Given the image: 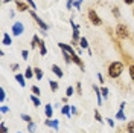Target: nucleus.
Wrapping results in <instances>:
<instances>
[{"label": "nucleus", "instance_id": "1", "mask_svg": "<svg viewBox=\"0 0 134 133\" xmlns=\"http://www.w3.org/2000/svg\"><path fill=\"white\" fill-rule=\"evenodd\" d=\"M122 72H124V63L122 61H113V63H110L108 72H107L110 78L116 80V78H119L122 75Z\"/></svg>", "mask_w": 134, "mask_h": 133}, {"label": "nucleus", "instance_id": "2", "mask_svg": "<svg viewBox=\"0 0 134 133\" xmlns=\"http://www.w3.org/2000/svg\"><path fill=\"white\" fill-rule=\"evenodd\" d=\"M114 35H116L119 40H126L130 37V29L128 26L124 25V23H117L116 28H114Z\"/></svg>", "mask_w": 134, "mask_h": 133}, {"label": "nucleus", "instance_id": "3", "mask_svg": "<svg viewBox=\"0 0 134 133\" xmlns=\"http://www.w3.org/2000/svg\"><path fill=\"white\" fill-rule=\"evenodd\" d=\"M87 17H88V20H90V23L94 26H102V18L99 17V14L94 11L93 8L87 9Z\"/></svg>", "mask_w": 134, "mask_h": 133}, {"label": "nucleus", "instance_id": "4", "mask_svg": "<svg viewBox=\"0 0 134 133\" xmlns=\"http://www.w3.org/2000/svg\"><path fill=\"white\" fill-rule=\"evenodd\" d=\"M29 14H31V17L34 18V22L37 23V26H38L40 29H44V31H49V25H47V23H46V22H44L43 18H40V17H38V14H37V12H35L34 9H29Z\"/></svg>", "mask_w": 134, "mask_h": 133}, {"label": "nucleus", "instance_id": "5", "mask_svg": "<svg viewBox=\"0 0 134 133\" xmlns=\"http://www.w3.org/2000/svg\"><path fill=\"white\" fill-rule=\"evenodd\" d=\"M23 32H25V25L21 22H14L11 26V34L14 37H20V35H23Z\"/></svg>", "mask_w": 134, "mask_h": 133}, {"label": "nucleus", "instance_id": "6", "mask_svg": "<svg viewBox=\"0 0 134 133\" xmlns=\"http://www.w3.org/2000/svg\"><path fill=\"white\" fill-rule=\"evenodd\" d=\"M44 125L46 127H50V129H53L55 132H59V119H55V118H46V121H44Z\"/></svg>", "mask_w": 134, "mask_h": 133}, {"label": "nucleus", "instance_id": "7", "mask_svg": "<svg viewBox=\"0 0 134 133\" xmlns=\"http://www.w3.org/2000/svg\"><path fill=\"white\" fill-rule=\"evenodd\" d=\"M72 61H73V64H76V66L79 67L81 70H85V64H84L82 58H81V55H78V52H76L75 55H72Z\"/></svg>", "mask_w": 134, "mask_h": 133}, {"label": "nucleus", "instance_id": "8", "mask_svg": "<svg viewBox=\"0 0 134 133\" xmlns=\"http://www.w3.org/2000/svg\"><path fill=\"white\" fill-rule=\"evenodd\" d=\"M126 106V103L125 101H122L120 103V107H119V110L116 112V119L117 121H126V116H125V113H124V109H125Z\"/></svg>", "mask_w": 134, "mask_h": 133}, {"label": "nucleus", "instance_id": "9", "mask_svg": "<svg viewBox=\"0 0 134 133\" xmlns=\"http://www.w3.org/2000/svg\"><path fill=\"white\" fill-rule=\"evenodd\" d=\"M58 48L63 52H67V54H70V55H75L76 54V50L70 46V44H67V43H58Z\"/></svg>", "mask_w": 134, "mask_h": 133}, {"label": "nucleus", "instance_id": "10", "mask_svg": "<svg viewBox=\"0 0 134 133\" xmlns=\"http://www.w3.org/2000/svg\"><path fill=\"white\" fill-rule=\"evenodd\" d=\"M15 8L18 12H25V11H29V5L26 2H21V0H15Z\"/></svg>", "mask_w": 134, "mask_h": 133}, {"label": "nucleus", "instance_id": "11", "mask_svg": "<svg viewBox=\"0 0 134 133\" xmlns=\"http://www.w3.org/2000/svg\"><path fill=\"white\" fill-rule=\"evenodd\" d=\"M2 44L3 46H11L12 44V37L8 32H3V35H2Z\"/></svg>", "mask_w": 134, "mask_h": 133}, {"label": "nucleus", "instance_id": "12", "mask_svg": "<svg viewBox=\"0 0 134 133\" xmlns=\"http://www.w3.org/2000/svg\"><path fill=\"white\" fill-rule=\"evenodd\" d=\"M93 90L96 92V100H98V106H102V101H104V98H102V92H100V87H98L96 84H93Z\"/></svg>", "mask_w": 134, "mask_h": 133}, {"label": "nucleus", "instance_id": "13", "mask_svg": "<svg viewBox=\"0 0 134 133\" xmlns=\"http://www.w3.org/2000/svg\"><path fill=\"white\" fill-rule=\"evenodd\" d=\"M50 70H52L53 74L57 75V76H59V78H63V76H64V72H63V69H61V67L58 66V64H52Z\"/></svg>", "mask_w": 134, "mask_h": 133}, {"label": "nucleus", "instance_id": "14", "mask_svg": "<svg viewBox=\"0 0 134 133\" xmlns=\"http://www.w3.org/2000/svg\"><path fill=\"white\" fill-rule=\"evenodd\" d=\"M81 32H79V29H73L72 31V38H73V44H79V40H81Z\"/></svg>", "mask_w": 134, "mask_h": 133}, {"label": "nucleus", "instance_id": "15", "mask_svg": "<svg viewBox=\"0 0 134 133\" xmlns=\"http://www.w3.org/2000/svg\"><path fill=\"white\" fill-rule=\"evenodd\" d=\"M15 81L18 83V86L25 87V86H26V76H25V74H15Z\"/></svg>", "mask_w": 134, "mask_h": 133}, {"label": "nucleus", "instance_id": "16", "mask_svg": "<svg viewBox=\"0 0 134 133\" xmlns=\"http://www.w3.org/2000/svg\"><path fill=\"white\" fill-rule=\"evenodd\" d=\"M61 113H63V115H66L69 119H72V116H73V115H72V112H70V106H69V104H64V106L61 107Z\"/></svg>", "mask_w": 134, "mask_h": 133}, {"label": "nucleus", "instance_id": "17", "mask_svg": "<svg viewBox=\"0 0 134 133\" xmlns=\"http://www.w3.org/2000/svg\"><path fill=\"white\" fill-rule=\"evenodd\" d=\"M44 113H46V118L52 119V115H53V106H52V104H46V107H44Z\"/></svg>", "mask_w": 134, "mask_h": 133}, {"label": "nucleus", "instance_id": "18", "mask_svg": "<svg viewBox=\"0 0 134 133\" xmlns=\"http://www.w3.org/2000/svg\"><path fill=\"white\" fill-rule=\"evenodd\" d=\"M38 48H40V55L41 57H44L46 54H47V48H46V44H44V40H40V43H38Z\"/></svg>", "mask_w": 134, "mask_h": 133}, {"label": "nucleus", "instance_id": "19", "mask_svg": "<svg viewBox=\"0 0 134 133\" xmlns=\"http://www.w3.org/2000/svg\"><path fill=\"white\" fill-rule=\"evenodd\" d=\"M40 40H41V38H40V37H38L37 34H34V35H32V40H31V48H32V49H35V48L38 46Z\"/></svg>", "mask_w": 134, "mask_h": 133}, {"label": "nucleus", "instance_id": "20", "mask_svg": "<svg viewBox=\"0 0 134 133\" xmlns=\"http://www.w3.org/2000/svg\"><path fill=\"white\" fill-rule=\"evenodd\" d=\"M34 74H35V78L40 81V80H43V75H44V72H43V69H40V67H34Z\"/></svg>", "mask_w": 134, "mask_h": 133}, {"label": "nucleus", "instance_id": "21", "mask_svg": "<svg viewBox=\"0 0 134 133\" xmlns=\"http://www.w3.org/2000/svg\"><path fill=\"white\" fill-rule=\"evenodd\" d=\"M29 98H31V101H32V104L34 106H35V107H40V106H41V101H40V96H37V95H31V96H29Z\"/></svg>", "mask_w": 134, "mask_h": 133}, {"label": "nucleus", "instance_id": "22", "mask_svg": "<svg viewBox=\"0 0 134 133\" xmlns=\"http://www.w3.org/2000/svg\"><path fill=\"white\" fill-rule=\"evenodd\" d=\"M34 67H31V66H27L25 69V76H26V80H29V78H32L34 76Z\"/></svg>", "mask_w": 134, "mask_h": 133}, {"label": "nucleus", "instance_id": "23", "mask_svg": "<svg viewBox=\"0 0 134 133\" xmlns=\"http://www.w3.org/2000/svg\"><path fill=\"white\" fill-rule=\"evenodd\" d=\"M79 46H81V49H90V46H88V42H87V38L85 37H81V40H79Z\"/></svg>", "mask_w": 134, "mask_h": 133}, {"label": "nucleus", "instance_id": "24", "mask_svg": "<svg viewBox=\"0 0 134 133\" xmlns=\"http://www.w3.org/2000/svg\"><path fill=\"white\" fill-rule=\"evenodd\" d=\"M49 86H50V90H52V92H58V89H59L58 81H55V80H50V81H49Z\"/></svg>", "mask_w": 134, "mask_h": 133}, {"label": "nucleus", "instance_id": "25", "mask_svg": "<svg viewBox=\"0 0 134 133\" xmlns=\"http://www.w3.org/2000/svg\"><path fill=\"white\" fill-rule=\"evenodd\" d=\"M94 119H96L99 124H104V122H105V121H104V118H102V115L99 113V110H98V109H94Z\"/></svg>", "mask_w": 134, "mask_h": 133}, {"label": "nucleus", "instance_id": "26", "mask_svg": "<svg viewBox=\"0 0 134 133\" xmlns=\"http://www.w3.org/2000/svg\"><path fill=\"white\" fill-rule=\"evenodd\" d=\"M27 132H29V133H35V132H37V124H35L34 121L27 124Z\"/></svg>", "mask_w": 134, "mask_h": 133}, {"label": "nucleus", "instance_id": "27", "mask_svg": "<svg viewBox=\"0 0 134 133\" xmlns=\"http://www.w3.org/2000/svg\"><path fill=\"white\" fill-rule=\"evenodd\" d=\"M61 52H63V50H61ZM63 57H64V61H66L67 64L73 63V61H72V55H70V54H67V52H63Z\"/></svg>", "mask_w": 134, "mask_h": 133}, {"label": "nucleus", "instance_id": "28", "mask_svg": "<svg viewBox=\"0 0 134 133\" xmlns=\"http://www.w3.org/2000/svg\"><path fill=\"white\" fill-rule=\"evenodd\" d=\"M75 87H72V86H69V87H67L66 89V96L67 98H70V96H72V95H73V93H75Z\"/></svg>", "mask_w": 134, "mask_h": 133}, {"label": "nucleus", "instance_id": "29", "mask_svg": "<svg viewBox=\"0 0 134 133\" xmlns=\"http://www.w3.org/2000/svg\"><path fill=\"white\" fill-rule=\"evenodd\" d=\"M126 132L134 133V121H128V124H126Z\"/></svg>", "mask_w": 134, "mask_h": 133}, {"label": "nucleus", "instance_id": "30", "mask_svg": "<svg viewBox=\"0 0 134 133\" xmlns=\"http://www.w3.org/2000/svg\"><path fill=\"white\" fill-rule=\"evenodd\" d=\"M31 90H32V93H34V95H37V96H40V95H41V90H40V87H38V86H35V84H34L32 87H31Z\"/></svg>", "mask_w": 134, "mask_h": 133}, {"label": "nucleus", "instance_id": "31", "mask_svg": "<svg viewBox=\"0 0 134 133\" xmlns=\"http://www.w3.org/2000/svg\"><path fill=\"white\" fill-rule=\"evenodd\" d=\"M5 100H6V92L3 87H0V103H3Z\"/></svg>", "mask_w": 134, "mask_h": 133}, {"label": "nucleus", "instance_id": "32", "mask_svg": "<svg viewBox=\"0 0 134 133\" xmlns=\"http://www.w3.org/2000/svg\"><path fill=\"white\" fill-rule=\"evenodd\" d=\"M75 6V0H67L66 2V8H67V11H70V9Z\"/></svg>", "mask_w": 134, "mask_h": 133}, {"label": "nucleus", "instance_id": "33", "mask_svg": "<svg viewBox=\"0 0 134 133\" xmlns=\"http://www.w3.org/2000/svg\"><path fill=\"white\" fill-rule=\"evenodd\" d=\"M75 90H76V93H78V95H82V84L79 83V81L76 83V87H75Z\"/></svg>", "mask_w": 134, "mask_h": 133}, {"label": "nucleus", "instance_id": "34", "mask_svg": "<svg viewBox=\"0 0 134 133\" xmlns=\"http://www.w3.org/2000/svg\"><path fill=\"white\" fill-rule=\"evenodd\" d=\"M113 16L116 17L117 20L120 18V11H119V8H117V6H113Z\"/></svg>", "mask_w": 134, "mask_h": 133}, {"label": "nucleus", "instance_id": "35", "mask_svg": "<svg viewBox=\"0 0 134 133\" xmlns=\"http://www.w3.org/2000/svg\"><path fill=\"white\" fill-rule=\"evenodd\" d=\"M25 2L27 3V5H29V8H31V9L37 11V5H35V2H34V0H25Z\"/></svg>", "mask_w": 134, "mask_h": 133}, {"label": "nucleus", "instance_id": "36", "mask_svg": "<svg viewBox=\"0 0 134 133\" xmlns=\"http://www.w3.org/2000/svg\"><path fill=\"white\" fill-rule=\"evenodd\" d=\"M128 72H130V78L134 81V64H130L128 66Z\"/></svg>", "mask_w": 134, "mask_h": 133}, {"label": "nucleus", "instance_id": "37", "mask_svg": "<svg viewBox=\"0 0 134 133\" xmlns=\"http://www.w3.org/2000/svg\"><path fill=\"white\" fill-rule=\"evenodd\" d=\"M21 119H23L25 122H27V124H29V122H32V118L29 116V115H26V113H21Z\"/></svg>", "mask_w": 134, "mask_h": 133}, {"label": "nucleus", "instance_id": "38", "mask_svg": "<svg viewBox=\"0 0 134 133\" xmlns=\"http://www.w3.org/2000/svg\"><path fill=\"white\" fill-rule=\"evenodd\" d=\"M100 92H102V98H108V87H100Z\"/></svg>", "mask_w": 134, "mask_h": 133}, {"label": "nucleus", "instance_id": "39", "mask_svg": "<svg viewBox=\"0 0 134 133\" xmlns=\"http://www.w3.org/2000/svg\"><path fill=\"white\" fill-rule=\"evenodd\" d=\"M0 130H2V133H8V129H6V124L2 121L0 122Z\"/></svg>", "mask_w": 134, "mask_h": 133}, {"label": "nucleus", "instance_id": "40", "mask_svg": "<svg viewBox=\"0 0 134 133\" xmlns=\"http://www.w3.org/2000/svg\"><path fill=\"white\" fill-rule=\"evenodd\" d=\"M27 57H29V52H27V50H21V58L23 60H27Z\"/></svg>", "mask_w": 134, "mask_h": 133}, {"label": "nucleus", "instance_id": "41", "mask_svg": "<svg viewBox=\"0 0 134 133\" xmlns=\"http://www.w3.org/2000/svg\"><path fill=\"white\" fill-rule=\"evenodd\" d=\"M70 112H72V115H78V107L76 106H70Z\"/></svg>", "mask_w": 134, "mask_h": 133}, {"label": "nucleus", "instance_id": "42", "mask_svg": "<svg viewBox=\"0 0 134 133\" xmlns=\"http://www.w3.org/2000/svg\"><path fill=\"white\" fill-rule=\"evenodd\" d=\"M81 3H82V0H75V6H73V8L81 9Z\"/></svg>", "mask_w": 134, "mask_h": 133}, {"label": "nucleus", "instance_id": "43", "mask_svg": "<svg viewBox=\"0 0 134 133\" xmlns=\"http://www.w3.org/2000/svg\"><path fill=\"white\" fill-rule=\"evenodd\" d=\"M18 69H20V66H18L17 63H14V64H11V70H14V72H17Z\"/></svg>", "mask_w": 134, "mask_h": 133}, {"label": "nucleus", "instance_id": "44", "mask_svg": "<svg viewBox=\"0 0 134 133\" xmlns=\"http://www.w3.org/2000/svg\"><path fill=\"white\" fill-rule=\"evenodd\" d=\"M0 110H2V113H8L9 107H8V106H2V107H0Z\"/></svg>", "mask_w": 134, "mask_h": 133}, {"label": "nucleus", "instance_id": "45", "mask_svg": "<svg viewBox=\"0 0 134 133\" xmlns=\"http://www.w3.org/2000/svg\"><path fill=\"white\" fill-rule=\"evenodd\" d=\"M107 122H108L110 127H114V125H116V124H114V119H111V118H108V119H107Z\"/></svg>", "mask_w": 134, "mask_h": 133}, {"label": "nucleus", "instance_id": "46", "mask_svg": "<svg viewBox=\"0 0 134 133\" xmlns=\"http://www.w3.org/2000/svg\"><path fill=\"white\" fill-rule=\"evenodd\" d=\"M70 25H72V29H79V26L76 25V23L73 22V20H70Z\"/></svg>", "mask_w": 134, "mask_h": 133}, {"label": "nucleus", "instance_id": "47", "mask_svg": "<svg viewBox=\"0 0 134 133\" xmlns=\"http://www.w3.org/2000/svg\"><path fill=\"white\" fill-rule=\"evenodd\" d=\"M96 76H98V80H99V83H100V84L104 83V76H102V75H100L99 72H98V74H96Z\"/></svg>", "mask_w": 134, "mask_h": 133}, {"label": "nucleus", "instance_id": "48", "mask_svg": "<svg viewBox=\"0 0 134 133\" xmlns=\"http://www.w3.org/2000/svg\"><path fill=\"white\" fill-rule=\"evenodd\" d=\"M124 3H125V5H128V6H131V5L134 3V0H124Z\"/></svg>", "mask_w": 134, "mask_h": 133}, {"label": "nucleus", "instance_id": "49", "mask_svg": "<svg viewBox=\"0 0 134 133\" xmlns=\"http://www.w3.org/2000/svg\"><path fill=\"white\" fill-rule=\"evenodd\" d=\"M61 101H63L64 104H67V101H69V98H67V96H64V98H63V100H61Z\"/></svg>", "mask_w": 134, "mask_h": 133}, {"label": "nucleus", "instance_id": "50", "mask_svg": "<svg viewBox=\"0 0 134 133\" xmlns=\"http://www.w3.org/2000/svg\"><path fill=\"white\" fill-rule=\"evenodd\" d=\"M9 2H15V0H3V3L6 5V3H9Z\"/></svg>", "mask_w": 134, "mask_h": 133}, {"label": "nucleus", "instance_id": "51", "mask_svg": "<svg viewBox=\"0 0 134 133\" xmlns=\"http://www.w3.org/2000/svg\"><path fill=\"white\" fill-rule=\"evenodd\" d=\"M17 133H23V132H17Z\"/></svg>", "mask_w": 134, "mask_h": 133}, {"label": "nucleus", "instance_id": "52", "mask_svg": "<svg viewBox=\"0 0 134 133\" xmlns=\"http://www.w3.org/2000/svg\"><path fill=\"white\" fill-rule=\"evenodd\" d=\"M133 16H134V9H133Z\"/></svg>", "mask_w": 134, "mask_h": 133}]
</instances>
